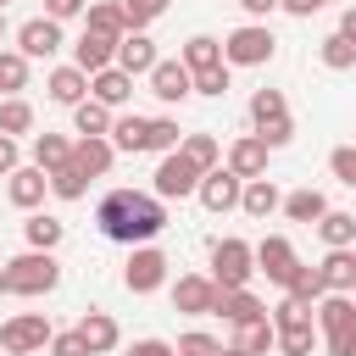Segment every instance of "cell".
I'll return each instance as SVG.
<instances>
[{
  "label": "cell",
  "mask_w": 356,
  "mask_h": 356,
  "mask_svg": "<svg viewBox=\"0 0 356 356\" xmlns=\"http://www.w3.org/2000/svg\"><path fill=\"white\" fill-rule=\"evenodd\" d=\"M72 161H78L89 178H106V172H111V161H117V145H111L106 134H78V145H72Z\"/></svg>",
  "instance_id": "obj_18"
},
{
  "label": "cell",
  "mask_w": 356,
  "mask_h": 356,
  "mask_svg": "<svg viewBox=\"0 0 356 356\" xmlns=\"http://www.w3.org/2000/svg\"><path fill=\"white\" fill-rule=\"evenodd\" d=\"M317 234H323V245L328 250H339V245H356V217L350 211H323V222H317Z\"/></svg>",
  "instance_id": "obj_34"
},
{
  "label": "cell",
  "mask_w": 356,
  "mask_h": 356,
  "mask_svg": "<svg viewBox=\"0 0 356 356\" xmlns=\"http://www.w3.org/2000/svg\"><path fill=\"white\" fill-rule=\"evenodd\" d=\"M256 273H267V284L289 289V278L300 273V261H295V245H289L284 234H267V239L256 245Z\"/></svg>",
  "instance_id": "obj_9"
},
{
  "label": "cell",
  "mask_w": 356,
  "mask_h": 356,
  "mask_svg": "<svg viewBox=\"0 0 356 356\" xmlns=\"http://www.w3.org/2000/svg\"><path fill=\"white\" fill-rule=\"evenodd\" d=\"M83 28H95V33H106V39H122V33H128V22H122V6H117V0H95V6L83 11Z\"/></svg>",
  "instance_id": "obj_31"
},
{
  "label": "cell",
  "mask_w": 356,
  "mask_h": 356,
  "mask_svg": "<svg viewBox=\"0 0 356 356\" xmlns=\"http://www.w3.org/2000/svg\"><path fill=\"white\" fill-rule=\"evenodd\" d=\"M83 189H89V172H83L78 161H67V167L50 172V195H56V200H83Z\"/></svg>",
  "instance_id": "obj_36"
},
{
  "label": "cell",
  "mask_w": 356,
  "mask_h": 356,
  "mask_svg": "<svg viewBox=\"0 0 356 356\" xmlns=\"http://www.w3.org/2000/svg\"><path fill=\"white\" fill-rule=\"evenodd\" d=\"M6 195H11V206L39 211V200L50 195V172H44V167H17V172L6 178Z\"/></svg>",
  "instance_id": "obj_14"
},
{
  "label": "cell",
  "mask_w": 356,
  "mask_h": 356,
  "mask_svg": "<svg viewBox=\"0 0 356 356\" xmlns=\"http://www.w3.org/2000/svg\"><path fill=\"white\" fill-rule=\"evenodd\" d=\"M200 172H211L217 161H222V145H217V134H184V145H178Z\"/></svg>",
  "instance_id": "obj_35"
},
{
  "label": "cell",
  "mask_w": 356,
  "mask_h": 356,
  "mask_svg": "<svg viewBox=\"0 0 356 356\" xmlns=\"http://www.w3.org/2000/svg\"><path fill=\"white\" fill-rule=\"evenodd\" d=\"M211 317H222V323H250V317H267V306L250 295V289H217V312Z\"/></svg>",
  "instance_id": "obj_23"
},
{
  "label": "cell",
  "mask_w": 356,
  "mask_h": 356,
  "mask_svg": "<svg viewBox=\"0 0 356 356\" xmlns=\"http://www.w3.org/2000/svg\"><path fill=\"white\" fill-rule=\"evenodd\" d=\"M178 356H222V345L206 328H195V334H178Z\"/></svg>",
  "instance_id": "obj_44"
},
{
  "label": "cell",
  "mask_w": 356,
  "mask_h": 356,
  "mask_svg": "<svg viewBox=\"0 0 356 356\" xmlns=\"http://www.w3.org/2000/svg\"><path fill=\"white\" fill-rule=\"evenodd\" d=\"M89 95L100 100V106H128L134 100V78L122 72V67H100V72H89Z\"/></svg>",
  "instance_id": "obj_20"
},
{
  "label": "cell",
  "mask_w": 356,
  "mask_h": 356,
  "mask_svg": "<svg viewBox=\"0 0 356 356\" xmlns=\"http://www.w3.org/2000/svg\"><path fill=\"white\" fill-rule=\"evenodd\" d=\"M72 134H111V106H100L95 95L72 106Z\"/></svg>",
  "instance_id": "obj_33"
},
{
  "label": "cell",
  "mask_w": 356,
  "mask_h": 356,
  "mask_svg": "<svg viewBox=\"0 0 356 356\" xmlns=\"http://www.w3.org/2000/svg\"><path fill=\"white\" fill-rule=\"evenodd\" d=\"M284 295H295L300 306H317V300L328 295V284H323V273H317V267H300V273L289 278V289H284Z\"/></svg>",
  "instance_id": "obj_39"
},
{
  "label": "cell",
  "mask_w": 356,
  "mask_h": 356,
  "mask_svg": "<svg viewBox=\"0 0 356 356\" xmlns=\"http://www.w3.org/2000/svg\"><path fill=\"white\" fill-rule=\"evenodd\" d=\"M323 211H328V200H323V189H295V195H284V217L289 222H323Z\"/></svg>",
  "instance_id": "obj_30"
},
{
  "label": "cell",
  "mask_w": 356,
  "mask_h": 356,
  "mask_svg": "<svg viewBox=\"0 0 356 356\" xmlns=\"http://www.w3.org/2000/svg\"><path fill=\"white\" fill-rule=\"evenodd\" d=\"M211 278H217V289H250V278H256V245L217 239L211 245Z\"/></svg>",
  "instance_id": "obj_4"
},
{
  "label": "cell",
  "mask_w": 356,
  "mask_h": 356,
  "mask_svg": "<svg viewBox=\"0 0 356 356\" xmlns=\"http://www.w3.org/2000/svg\"><path fill=\"white\" fill-rule=\"evenodd\" d=\"M0 295H11V284H6V267H0Z\"/></svg>",
  "instance_id": "obj_53"
},
{
  "label": "cell",
  "mask_w": 356,
  "mask_h": 356,
  "mask_svg": "<svg viewBox=\"0 0 356 356\" xmlns=\"http://www.w3.org/2000/svg\"><path fill=\"white\" fill-rule=\"evenodd\" d=\"M178 145H184L178 122H172V117H150V150H161V156H167V150H178Z\"/></svg>",
  "instance_id": "obj_43"
},
{
  "label": "cell",
  "mask_w": 356,
  "mask_h": 356,
  "mask_svg": "<svg viewBox=\"0 0 356 356\" xmlns=\"http://www.w3.org/2000/svg\"><path fill=\"white\" fill-rule=\"evenodd\" d=\"M44 345H50L44 312H17V317L0 323V350H6V356H33V350H44Z\"/></svg>",
  "instance_id": "obj_7"
},
{
  "label": "cell",
  "mask_w": 356,
  "mask_h": 356,
  "mask_svg": "<svg viewBox=\"0 0 356 356\" xmlns=\"http://www.w3.org/2000/svg\"><path fill=\"white\" fill-rule=\"evenodd\" d=\"M0 39H6V6H0Z\"/></svg>",
  "instance_id": "obj_54"
},
{
  "label": "cell",
  "mask_w": 356,
  "mask_h": 356,
  "mask_svg": "<svg viewBox=\"0 0 356 356\" xmlns=\"http://www.w3.org/2000/svg\"><path fill=\"white\" fill-rule=\"evenodd\" d=\"M228 167H234L239 178H267V139H261V134L234 139V145H228Z\"/></svg>",
  "instance_id": "obj_21"
},
{
  "label": "cell",
  "mask_w": 356,
  "mask_h": 356,
  "mask_svg": "<svg viewBox=\"0 0 356 356\" xmlns=\"http://www.w3.org/2000/svg\"><path fill=\"white\" fill-rule=\"evenodd\" d=\"M128 356H178V345H167V339H134Z\"/></svg>",
  "instance_id": "obj_49"
},
{
  "label": "cell",
  "mask_w": 356,
  "mask_h": 356,
  "mask_svg": "<svg viewBox=\"0 0 356 356\" xmlns=\"http://www.w3.org/2000/svg\"><path fill=\"white\" fill-rule=\"evenodd\" d=\"M44 95L56 100V106H78V100H89V72L83 67H50V78H44Z\"/></svg>",
  "instance_id": "obj_17"
},
{
  "label": "cell",
  "mask_w": 356,
  "mask_h": 356,
  "mask_svg": "<svg viewBox=\"0 0 356 356\" xmlns=\"http://www.w3.org/2000/svg\"><path fill=\"white\" fill-rule=\"evenodd\" d=\"M312 312H317L328 356H356V295H323Z\"/></svg>",
  "instance_id": "obj_2"
},
{
  "label": "cell",
  "mask_w": 356,
  "mask_h": 356,
  "mask_svg": "<svg viewBox=\"0 0 356 356\" xmlns=\"http://www.w3.org/2000/svg\"><path fill=\"white\" fill-rule=\"evenodd\" d=\"M117 150H128V156H139V150H150V117H111V134H106Z\"/></svg>",
  "instance_id": "obj_24"
},
{
  "label": "cell",
  "mask_w": 356,
  "mask_h": 356,
  "mask_svg": "<svg viewBox=\"0 0 356 356\" xmlns=\"http://www.w3.org/2000/svg\"><path fill=\"white\" fill-rule=\"evenodd\" d=\"M189 72H206V67H222V39H211V33H195L189 44H184V56H178Z\"/></svg>",
  "instance_id": "obj_32"
},
{
  "label": "cell",
  "mask_w": 356,
  "mask_h": 356,
  "mask_svg": "<svg viewBox=\"0 0 356 356\" xmlns=\"http://www.w3.org/2000/svg\"><path fill=\"white\" fill-rule=\"evenodd\" d=\"M156 61H161V56H156V44L145 39V28L117 39V67H122L128 78H150V67H156Z\"/></svg>",
  "instance_id": "obj_16"
},
{
  "label": "cell",
  "mask_w": 356,
  "mask_h": 356,
  "mask_svg": "<svg viewBox=\"0 0 356 356\" xmlns=\"http://www.w3.org/2000/svg\"><path fill=\"white\" fill-rule=\"evenodd\" d=\"M278 206H284V195H278L273 178H245V195H239V211L245 217H273Z\"/></svg>",
  "instance_id": "obj_25"
},
{
  "label": "cell",
  "mask_w": 356,
  "mask_h": 356,
  "mask_svg": "<svg viewBox=\"0 0 356 356\" xmlns=\"http://www.w3.org/2000/svg\"><path fill=\"white\" fill-rule=\"evenodd\" d=\"M239 6H245V17H250V22H267V17L278 11V0H239Z\"/></svg>",
  "instance_id": "obj_50"
},
{
  "label": "cell",
  "mask_w": 356,
  "mask_h": 356,
  "mask_svg": "<svg viewBox=\"0 0 356 356\" xmlns=\"http://www.w3.org/2000/svg\"><path fill=\"white\" fill-rule=\"evenodd\" d=\"M83 11H89V0H44V17H56V22H72Z\"/></svg>",
  "instance_id": "obj_47"
},
{
  "label": "cell",
  "mask_w": 356,
  "mask_h": 356,
  "mask_svg": "<svg viewBox=\"0 0 356 356\" xmlns=\"http://www.w3.org/2000/svg\"><path fill=\"white\" fill-rule=\"evenodd\" d=\"M22 239H28V250H56V245L67 239V222H61V217H50V211H28Z\"/></svg>",
  "instance_id": "obj_26"
},
{
  "label": "cell",
  "mask_w": 356,
  "mask_h": 356,
  "mask_svg": "<svg viewBox=\"0 0 356 356\" xmlns=\"http://www.w3.org/2000/svg\"><path fill=\"white\" fill-rule=\"evenodd\" d=\"M200 178H206V172H200V167H195L184 150H167V156L156 161L150 189H156L161 200H184V195H195V189H200Z\"/></svg>",
  "instance_id": "obj_6"
},
{
  "label": "cell",
  "mask_w": 356,
  "mask_h": 356,
  "mask_svg": "<svg viewBox=\"0 0 356 356\" xmlns=\"http://www.w3.org/2000/svg\"><path fill=\"white\" fill-rule=\"evenodd\" d=\"M222 356H245V350H222Z\"/></svg>",
  "instance_id": "obj_55"
},
{
  "label": "cell",
  "mask_w": 356,
  "mask_h": 356,
  "mask_svg": "<svg viewBox=\"0 0 356 356\" xmlns=\"http://www.w3.org/2000/svg\"><path fill=\"white\" fill-rule=\"evenodd\" d=\"M317 273H323L328 295H356V250H350V245L328 250V256L317 261Z\"/></svg>",
  "instance_id": "obj_19"
},
{
  "label": "cell",
  "mask_w": 356,
  "mask_h": 356,
  "mask_svg": "<svg viewBox=\"0 0 356 356\" xmlns=\"http://www.w3.org/2000/svg\"><path fill=\"white\" fill-rule=\"evenodd\" d=\"M72 161V139L67 134H33V167H44V172H56V167H67Z\"/></svg>",
  "instance_id": "obj_29"
},
{
  "label": "cell",
  "mask_w": 356,
  "mask_h": 356,
  "mask_svg": "<svg viewBox=\"0 0 356 356\" xmlns=\"http://www.w3.org/2000/svg\"><path fill=\"white\" fill-rule=\"evenodd\" d=\"M323 67H328V72H350V67H356V44H350L345 33H328V39H323Z\"/></svg>",
  "instance_id": "obj_40"
},
{
  "label": "cell",
  "mask_w": 356,
  "mask_h": 356,
  "mask_svg": "<svg viewBox=\"0 0 356 356\" xmlns=\"http://www.w3.org/2000/svg\"><path fill=\"white\" fill-rule=\"evenodd\" d=\"M350 250H356V245H350Z\"/></svg>",
  "instance_id": "obj_57"
},
{
  "label": "cell",
  "mask_w": 356,
  "mask_h": 356,
  "mask_svg": "<svg viewBox=\"0 0 356 356\" xmlns=\"http://www.w3.org/2000/svg\"><path fill=\"white\" fill-rule=\"evenodd\" d=\"M234 350H245V356H267V350H278V328H273V317H250V323H239Z\"/></svg>",
  "instance_id": "obj_27"
},
{
  "label": "cell",
  "mask_w": 356,
  "mask_h": 356,
  "mask_svg": "<svg viewBox=\"0 0 356 356\" xmlns=\"http://www.w3.org/2000/svg\"><path fill=\"white\" fill-rule=\"evenodd\" d=\"M95 228L111 239V245H150L161 228H167V206L161 195H139V189H111L100 206H95Z\"/></svg>",
  "instance_id": "obj_1"
},
{
  "label": "cell",
  "mask_w": 356,
  "mask_h": 356,
  "mask_svg": "<svg viewBox=\"0 0 356 356\" xmlns=\"http://www.w3.org/2000/svg\"><path fill=\"white\" fill-rule=\"evenodd\" d=\"M0 6H11V0H0Z\"/></svg>",
  "instance_id": "obj_56"
},
{
  "label": "cell",
  "mask_w": 356,
  "mask_h": 356,
  "mask_svg": "<svg viewBox=\"0 0 356 356\" xmlns=\"http://www.w3.org/2000/svg\"><path fill=\"white\" fill-rule=\"evenodd\" d=\"M117 6H122L128 33H139V28H150V22L161 17V6H167V0H117Z\"/></svg>",
  "instance_id": "obj_41"
},
{
  "label": "cell",
  "mask_w": 356,
  "mask_h": 356,
  "mask_svg": "<svg viewBox=\"0 0 356 356\" xmlns=\"http://www.w3.org/2000/svg\"><path fill=\"white\" fill-rule=\"evenodd\" d=\"M167 256L156 250V245H134L128 250V267H122V289L128 295H150V289H161L167 284Z\"/></svg>",
  "instance_id": "obj_8"
},
{
  "label": "cell",
  "mask_w": 356,
  "mask_h": 356,
  "mask_svg": "<svg viewBox=\"0 0 356 356\" xmlns=\"http://www.w3.org/2000/svg\"><path fill=\"white\" fill-rule=\"evenodd\" d=\"M150 95H156L161 106H178V100L195 95V72H189L184 61H167V56H161V61L150 67Z\"/></svg>",
  "instance_id": "obj_10"
},
{
  "label": "cell",
  "mask_w": 356,
  "mask_h": 356,
  "mask_svg": "<svg viewBox=\"0 0 356 356\" xmlns=\"http://www.w3.org/2000/svg\"><path fill=\"white\" fill-rule=\"evenodd\" d=\"M172 306L189 312V317H211V312H217V278H200V273L178 278V284H172Z\"/></svg>",
  "instance_id": "obj_13"
},
{
  "label": "cell",
  "mask_w": 356,
  "mask_h": 356,
  "mask_svg": "<svg viewBox=\"0 0 356 356\" xmlns=\"http://www.w3.org/2000/svg\"><path fill=\"white\" fill-rule=\"evenodd\" d=\"M273 50H278V39H273L267 22H245V28H234V33L222 39V61H228V67H267Z\"/></svg>",
  "instance_id": "obj_5"
},
{
  "label": "cell",
  "mask_w": 356,
  "mask_h": 356,
  "mask_svg": "<svg viewBox=\"0 0 356 356\" xmlns=\"http://www.w3.org/2000/svg\"><path fill=\"white\" fill-rule=\"evenodd\" d=\"M195 195H200V206H206V211H234V206H239V195H245V178H239L234 167H211V172L200 178V189H195Z\"/></svg>",
  "instance_id": "obj_11"
},
{
  "label": "cell",
  "mask_w": 356,
  "mask_h": 356,
  "mask_svg": "<svg viewBox=\"0 0 356 356\" xmlns=\"http://www.w3.org/2000/svg\"><path fill=\"white\" fill-rule=\"evenodd\" d=\"M22 89H28V56L0 50V95H22Z\"/></svg>",
  "instance_id": "obj_38"
},
{
  "label": "cell",
  "mask_w": 356,
  "mask_h": 356,
  "mask_svg": "<svg viewBox=\"0 0 356 356\" xmlns=\"http://www.w3.org/2000/svg\"><path fill=\"white\" fill-rule=\"evenodd\" d=\"M339 33H345V39H350V44H356V6H350V11H345V17H339Z\"/></svg>",
  "instance_id": "obj_52"
},
{
  "label": "cell",
  "mask_w": 356,
  "mask_h": 356,
  "mask_svg": "<svg viewBox=\"0 0 356 356\" xmlns=\"http://www.w3.org/2000/svg\"><path fill=\"white\" fill-rule=\"evenodd\" d=\"M328 172H334L345 189H356V145H339V150L328 156Z\"/></svg>",
  "instance_id": "obj_45"
},
{
  "label": "cell",
  "mask_w": 356,
  "mask_h": 356,
  "mask_svg": "<svg viewBox=\"0 0 356 356\" xmlns=\"http://www.w3.org/2000/svg\"><path fill=\"white\" fill-rule=\"evenodd\" d=\"M250 122H256V134H267L273 122H289V100L278 89H256L250 95Z\"/></svg>",
  "instance_id": "obj_28"
},
{
  "label": "cell",
  "mask_w": 356,
  "mask_h": 356,
  "mask_svg": "<svg viewBox=\"0 0 356 356\" xmlns=\"http://www.w3.org/2000/svg\"><path fill=\"white\" fill-rule=\"evenodd\" d=\"M72 67H83V72L117 67V39H106V33L83 28V33H78V44H72Z\"/></svg>",
  "instance_id": "obj_15"
},
{
  "label": "cell",
  "mask_w": 356,
  "mask_h": 356,
  "mask_svg": "<svg viewBox=\"0 0 356 356\" xmlns=\"http://www.w3.org/2000/svg\"><path fill=\"white\" fill-rule=\"evenodd\" d=\"M6 284H11V295H50L61 284L56 250H22V256H11L6 261Z\"/></svg>",
  "instance_id": "obj_3"
},
{
  "label": "cell",
  "mask_w": 356,
  "mask_h": 356,
  "mask_svg": "<svg viewBox=\"0 0 356 356\" xmlns=\"http://www.w3.org/2000/svg\"><path fill=\"white\" fill-rule=\"evenodd\" d=\"M17 50H22L28 61L56 56V50H61V22H56V17H28V22L17 28Z\"/></svg>",
  "instance_id": "obj_12"
},
{
  "label": "cell",
  "mask_w": 356,
  "mask_h": 356,
  "mask_svg": "<svg viewBox=\"0 0 356 356\" xmlns=\"http://www.w3.org/2000/svg\"><path fill=\"white\" fill-rule=\"evenodd\" d=\"M78 334H83V345H89L95 356L117 350V339H122V328H117L111 312H83V317H78Z\"/></svg>",
  "instance_id": "obj_22"
},
{
  "label": "cell",
  "mask_w": 356,
  "mask_h": 356,
  "mask_svg": "<svg viewBox=\"0 0 356 356\" xmlns=\"http://www.w3.org/2000/svg\"><path fill=\"white\" fill-rule=\"evenodd\" d=\"M0 134H11V139L17 134H33V106L22 95H6L0 100Z\"/></svg>",
  "instance_id": "obj_37"
},
{
  "label": "cell",
  "mask_w": 356,
  "mask_h": 356,
  "mask_svg": "<svg viewBox=\"0 0 356 356\" xmlns=\"http://www.w3.org/2000/svg\"><path fill=\"white\" fill-rule=\"evenodd\" d=\"M328 0H278V11H289V17H312V11H323Z\"/></svg>",
  "instance_id": "obj_51"
},
{
  "label": "cell",
  "mask_w": 356,
  "mask_h": 356,
  "mask_svg": "<svg viewBox=\"0 0 356 356\" xmlns=\"http://www.w3.org/2000/svg\"><path fill=\"white\" fill-rule=\"evenodd\" d=\"M50 356H95V350H89L83 334L72 328V334H50Z\"/></svg>",
  "instance_id": "obj_46"
},
{
  "label": "cell",
  "mask_w": 356,
  "mask_h": 356,
  "mask_svg": "<svg viewBox=\"0 0 356 356\" xmlns=\"http://www.w3.org/2000/svg\"><path fill=\"white\" fill-rule=\"evenodd\" d=\"M195 95H206V100H222V95H228V61H222V67H206V72H195Z\"/></svg>",
  "instance_id": "obj_42"
},
{
  "label": "cell",
  "mask_w": 356,
  "mask_h": 356,
  "mask_svg": "<svg viewBox=\"0 0 356 356\" xmlns=\"http://www.w3.org/2000/svg\"><path fill=\"white\" fill-rule=\"evenodd\" d=\"M22 167V150H17V139L11 134H0V178H11Z\"/></svg>",
  "instance_id": "obj_48"
}]
</instances>
